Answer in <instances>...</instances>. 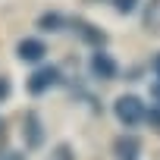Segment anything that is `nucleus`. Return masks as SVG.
<instances>
[{"mask_svg":"<svg viewBox=\"0 0 160 160\" xmlns=\"http://www.w3.org/2000/svg\"><path fill=\"white\" fill-rule=\"evenodd\" d=\"M113 116L119 119V126L126 129H135L141 119H144V104L138 94H119L113 101Z\"/></svg>","mask_w":160,"mask_h":160,"instance_id":"f257e3e1","label":"nucleus"},{"mask_svg":"<svg viewBox=\"0 0 160 160\" xmlns=\"http://www.w3.org/2000/svg\"><path fill=\"white\" fill-rule=\"evenodd\" d=\"M57 85H63V72L57 69V66H38L32 75H28V82H25V88H28V94H47L50 88H57Z\"/></svg>","mask_w":160,"mask_h":160,"instance_id":"f03ea898","label":"nucleus"},{"mask_svg":"<svg viewBox=\"0 0 160 160\" xmlns=\"http://www.w3.org/2000/svg\"><path fill=\"white\" fill-rule=\"evenodd\" d=\"M66 28H72V35L82 41V44H88V47H104L107 44V32L104 28H98L94 22H88V19H82V16H75V19H66Z\"/></svg>","mask_w":160,"mask_h":160,"instance_id":"7ed1b4c3","label":"nucleus"},{"mask_svg":"<svg viewBox=\"0 0 160 160\" xmlns=\"http://www.w3.org/2000/svg\"><path fill=\"white\" fill-rule=\"evenodd\" d=\"M88 72H91V78H98V82H113V78L119 75V63L104 47H98L91 53V60H88Z\"/></svg>","mask_w":160,"mask_h":160,"instance_id":"20e7f679","label":"nucleus"},{"mask_svg":"<svg viewBox=\"0 0 160 160\" xmlns=\"http://www.w3.org/2000/svg\"><path fill=\"white\" fill-rule=\"evenodd\" d=\"M22 141H25V151H38L44 144V122L35 110L22 116Z\"/></svg>","mask_w":160,"mask_h":160,"instance_id":"39448f33","label":"nucleus"},{"mask_svg":"<svg viewBox=\"0 0 160 160\" xmlns=\"http://www.w3.org/2000/svg\"><path fill=\"white\" fill-rule=\"evenodd\" d=\"M16 57H19L22 63H41V60L47 57V44H44L41 38H22V41L16 44Z\"/></svg>","mask_w":160,"mask_h":160,"instance_id":"423d86ee","label":"nucleus"},{"mask_svg":"<svg viewBox=\"0 0 160 160\" xmlns=\"http://www.w3.org/2000/svg\"><path fill=\"white\" fill-rule=\"evenodd\" d=\"M113 154H116V160H138V154H141V138L132 135V132H122V135L113 141Z\"/></svg>","mask_w":160,"mask_h":160,"instance_id":"0eeeda50","label":"nucleus"},{"mask_svg":"<svg viewBox=\"0 0 160 160\" xmlns=\"http://www.w3.org/2000/svg\"><path fill=\"white\" fill-rule=\"evenodd\" d=\"M141 25L148 35H160V0H148L141 10Z\"/></svg>","mask_w":160,"mask_h":160,"instance_id":"6e6552de","label":"nucleus"},{"mask_svg":"<svg viewBox=\"0 0 160 160\" xmlns=\"http://www.w3.org/2000/svg\"><path fill=\"white\" fill-rule=\"evenodd\" d=\"M38 28H41L44 35H57V32L66 28V16H63L60 10H47V13L38 16Z\"/></svg>","mask_w":160,"mask_h":160,"instance_id":"1a4fd4ad","label":"nucleus"},{"mask_svg":"<svg viewBox=\"0 0 160 160\" xmlns=\"http://www.w3.org/2000/svg\"><path fill=\"white\" fill-rule=\"evenodd\" d=\"M47 160H75V151H72V144L60 141V144L50 151V157H47Z\"/></svg>","mask_w":160,"mask_h":160,"instance_id":"9d476101","label":"nucleus"},{"mask_svg":"<svg viewBox=\"0 0 160 160\" xmlns=\"http://www.w3.org/2000/svg\"><path fill=\"white\" fill-rule=\"evenodd\" d=\"M141 122H148L154 132H160V107H151V110L144 107V119H141Z\"/></svg>","mask_w":160,"mask_h":160,"instance_id":"9b49d317","label":"nucleus"},{"mask_svg":"<svg viewBox=\"0 0 160 160\" xmlns=\"http://www.w3.org/2000/svg\"><path fill=\"white\" fill-rule=\"evenodd\" d=\"M138 3H141V0H113V7H116V13H122V16L135 13V10H138Z\"/></svg>","mask_w":160,"mask_h":160,"instance_id":"f8f14e48","label":"nucleus"},{"mask_svg":"<svg viewBox=\"0 0 160 160\" xmlns=\"http://www.w3.org/2000/svg\"><path fill=\"white\" fill-rule=\"evenodd\" d=\"M10 94H13V82H10V75H0V104H3Z\"/></svg>","mask_w":160,"mask_h":160,"instance_id":"ddd939ff","label":"nucleus"},{"mask_svg":"<svg viewBox=\"0 0 160 160\" xmlns=\"http://www.w3.org/2000/svg\"><path fill=\"white\" fill-rule=\"evenodd\" d=\"M0 160H28L22 151H10V148H0Z\"/></svg>","mask_w":160,"mask_h":160,"instance_id":"4468645a","label":"nucleus"},{"mask_svg":"<svg viewBox=\"0 0 160 160\" xmlns=\"http://www.w3.org/2000/svg\"><path fill=\"white\" fill-rule=\"evenodd\" d=\"M151 101H154V104L160 107V78H157V82L151 85Z\"/></svg>","mask_w":160,"mask_h":160,"instance_id":"2eb2a0df","label":"nucleus"},{"mask_svg":"<svg viewBox=\"0 0 160 160\" xmlns=\"http://www.w3.org/2000/svg\"><path fill=\"white\" fill-rule=\"evenodd\" d=\"M151 69H154V75H157V78H160V53H157V57H154V60H151Z\"/></svg>","mask_w":160,"mask_h":160,"instance_id":"dca6fc26","label":"nucleus"},{"mask_svg":"<svg viewBox=\"0 0 160 160\" xmlns=\"http://www.w3.org/2000/svg\"><path fill=\"white\" fill-rule=\"evenodd\" d=\"M3 141H7V119L0 116V144H3Z\"/></svg>","mask_w":160,"mask_h":160,"instance_id":"f3484780","label":"nucleus"}]
</instances>
